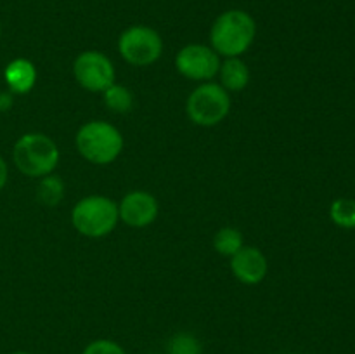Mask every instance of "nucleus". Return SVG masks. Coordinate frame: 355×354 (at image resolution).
Masks as SVG:
<instances>
[{
  "mask_svg": "<svg viewBox=\"0 0 355 354\" xmlns=\"http://www.w3.org/2000/svg\"><path fill=\"white\" fill-rule=\"evenodd\" d=\"M166 354H203V346L194 333L179 332L170 337Z\"/></svg>",
  "mask_w": 355,
  "mask_h": 354,
  "instance_id": "17",
  "label": "nucleus"
},
{
  "mask_svg": "<svg viewBox=\"0 0 355 354\" xmlns=\"http://www.w3.org/2000/svg\"><path fill=\"white\" fill-rule=\"evenodd\" d=\"M159 203L155 194L144 189L128 191L118 203V215L130 228H148L158 219Z\"/></svg>",
  "mask_w": 355,
  "mask_h": 354,
  "instance_id": "9",
  "label": "nucleus"
},
{
  "mask_svg": "<svg viewBox=\"0 0 355 354\" xmlns=\"http://www.w3.org/2000/svg\"><path fill=\"white\" fill-rule=\"evenodd\" d=\"M14 94L9 92V90H3V92H0V113H6V111H9L10 108H12L14 104Z\"/></svg>",
  "mask_w": 355,
  "mask_h": 354,
  "instance_id": "19",
  "label": "nucleus"
},
{
  "mask_svg": "<svg viewBox=\"0 0 355 354\" xmlns=\"http://www.w3.org/2000/svg\"><path fill=\"white\" fill-rule=\"evenodd\" d=\"M64 180L55 174H49V176L42 177L40 183H38L37 200L44 207H58L64 200Z\"/></svg>",
  "mask_w": 355,
  "mask_h": 354,
  "instance_id": "13",
  "label": "nucleus"
},
{
  "mask_svg": "<svg viewBox=\"0 0 355 354\" xmlns=\"http://www.w3.org/2000/svg\"><path fill=\"white\" fill-rule=\"evenodd\" d=\"M245 246V238H243V233L238 228H232V226H225L220 228L214 236V248L215 252L220 253V255L229 257L231 259L234 253H238L239 250Z\"/></svg>",
  "mask_w": 355,
  "mask_h": 354,
  "instance_id": "15",
  "label": "nucleus"
},
{
  "mask_svg": "<svg viewBox=\"0 0 355 354\" xmlns=\"http://www.w3.org/2000/svg\"><path fill=\"white\" fill-rule=\"evenodd\" d=\"M231 106V94L220 83L203 82L187 97L186 115L198 127H215L227 118Z\"/></svg>",
  "mask_w": 355,
  "mask_h": 354,
  "instance_id": "5",
  "label": "nucleus"
},
{
  "mask_svg": "<svg viewBox=\"0 0 355 354\" xmlns=\"http://www.w3.org/2000/svg\"><path fill=\"white\" fill-rule=\"evenodd\" d=\"M220 56L205 44H187L177 52L175 68L184 78L208 82L218 75L220 69Z\"/></svg>",
  "mask_w": 355,
  "mask_h": 354,
  "instance_id": "8",
  "label": "nucleus"
},
{
  "mask_svg": "<svg viewBox=\"0 0 355 354\" xmlns=\"http://www.w3.org/2000/svg\"><path fill=\"white\" fill-rule=\"evenodd\" d=\"M257 37V23L243 9L224 10L210 28V47L224 58H241Z\"/></svg>",
  "mask_w": 355,
  "mask_h": 354,
  "instance_id": "1",
  "label": "nucleus"
},
{
  "mask_svg": "<svg viewBox=\"0 0 355 354\" xmlns=\"http://www.w3.org/2000/svg\"><path fill=\"white\" fill-rule=\"evenodd\" d=\"M120 222L118 203L104 194H90L76 201L71 210V224L85 238H104Z\"/></svg>",
  "mask_w": 355,
  "mask_h": 354,
  "instance_id": "4",
  "label": "nucleus"
},
{
  "mask_svg": "<svg viewBox=\"0 0 355 354\" xmlns=\"http://www.w3.org/2000/svg\"><path fill=\"white\" fill-rule=\"evenodd\" d=\"M329 219L342 229H355V200L336 198L329 207Z\"/></svg>",
  "mask_w": 355,
  "mask_h": 354,
  "instance_id": "16",
  "label": "nucleus"
},
{
  "mask_svg": "<svg viewBox=\"0 0 355 354\" xmlns=\"http://www.w3.org/2000/svg\"><path fill=\"white\" fill-rule=\"evenodd\" d=\"M163 47L162 35L146 24L125 28L118 37V52L121 59L137 68L155 65L162 58Z\"/></svg>",
  "mask_w": 355,
  "mask_h": 354,
  "instance_id": "6",
  "label": "nucleus"
},
{
  "mask_svg": "<svg viewBox=\"0 0 355 354\" xmlns=\"http://www.w3.org/2000/svg\"><path fill=\"white\" fill-rule=\"evenodd\" d=\"M82 354H127V351L111 339H96L87 344Z\"/></svg>",
  "mask_w": 355,
  "mask_h": 354,
  "instance_id": "18",
  "label": "nucleus"
},
{
  "mask_svg": "<svg viewBox=\"0 0 355 354\" xmlns=\"http://www.w3.org/2000/svg\"><path fill=\"white\" fill-rule=\"evenodd\" d=\"M38 71L37 66L26 58H16L3 69V80H6L7 90L17 96L31 92L37 85Z\"/></svg>",
  "mask_w": 355,
  "mask_h": 354,
  "instance_id": "11",
  "label": "nucleus"
},
{
  "mask_svg": "<svg viewBox=\"0 0 355 354\" xmlns=\"http://www.w3.org/2000/svg\"><path fill=\"white\" fill-rule=\"evenodd\" d=\"M0 38H2V23H0Z\"/></svg>",
  "mask_w": 355,
  "mask_h": 354,
  "instance_id": "22",
  "label": "nucleus"
},
{
  "mask_svg": "<svg viewBox=\"0 0 355 354\" xmlns=\"http://www.w3.org/2000/svg\"><path fill=\"white\" fill-rule=\"evenodd\" d=\"M7 179H9V165H7V162L3 160V156L0 155V191L6 187Z\"/></svg>",
  "mask_w": 355,
  "mask_h": 354,
  "instance_id": "20",
  "label": "nucleus"
},
{
  "mask_svg": "<svg viewBox=\"0 0 355 354\" xmlns=\"http://www.w3.org/2000/svg\"><path fill=\"white\" fill-rule=\"evenodd\" d=\"M218 76H220V85L229 94L241 92L250 83L248 65L241 58H225L218 69Z\"/></svg>",
  "mask_w": 355,
  "mask_h": 354,
  "instance_id": "12",
  "label": "nucleus"
},
{
  "mask_svg": "<svg viewBox=\"0 0 355 354\" xmlns=\"http://www.w3.org/2000/svg\"><path fill=\"white\" fill-rule=\"evenodd\" d=\"M232 276L243 285H259L266 280L269 262L266 253L257 246H243L238 253L231 257Z\"/></svg>",
  "mask_w": 355,
  "mask_h": 354,
  "instance_id": "10",
  "label": "nucleus"
},
{
  "mask_svg": "<svg viewBox=\"0 0 355 354\" xmlns=\"http://www.w3.org/2000/svg\"><path fill=\"white\" fill-rule=\"evenodd\" d=\"M76 151L94 165H110L123 151V135L106 120L85 121L75 135Z\"/></svg>",
  "mask_w": 355,
  "mask_h": 354,
  "instance_id": "2",
  "label": "nucleus"
},
{
  "mask_svg": "<svg viewBox=\"0 0 355 354\" xmlns=\"http://www.w3.org/2000/svg\"><path fill=\"white\" fill-rule=\"evenodd\" d=\"M61 153L52 137L44 132L23 134L12 148V162L16 169L26 177H45L54 174Z\"/></svg>",
  "mask_w": 355,
  "mask_h": 354,
  "instance_id": "3",
  "label": "nucleus"
},
{
  "mask_svg": "<svg viewBox=\"0 0 355 354\" xmlns=\"http://www.w3.org/2000/svg\"><path fill=\"white\" fill-rule=\"evenodd\" d=\"M103 101L106 108L113 113L125 115L134 108V92L128 87L114 82L103 92Z\"/></svg>",
  "mask_w": 355,
  "mask_h": 354,
  "instance_id": "14",
  "label": "nucleus"
},
{
  "mask_svg": "<svg viewBox=\"0 0 355 354\" xmlns=\"http://www.w3.org/2000/svg\"><path fill=\"white\" fill-rule=\"evenodd\" d=\"M10 354H31V353H28V351H14V353Z\"/></svg>",
  "mask_w": 355,
  "mask_h": 354,
  "instance_id": "21",
  "label": "nucleus"
},
{
  "mask_svg": "<svg viewBox=\"0 0 355 354\" xmlns=\"http://www.w3.org/2000/svg\"><path fill=\"white\" fill-rule=\"evenodd\" d=\"M73 76L82 89L103 94L114 83L116 71L113 61L104 52L83 51L73 62Z\"/></svg>",
  "mask_w": 355,
  "mask_h": 354,
  "instance_id": "7",
  "label": "nucleus"
}]
</instances>
